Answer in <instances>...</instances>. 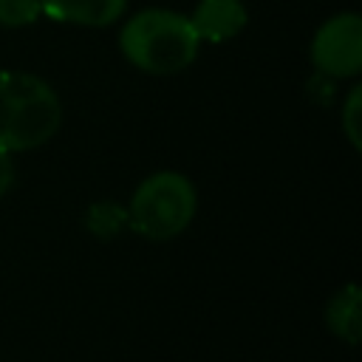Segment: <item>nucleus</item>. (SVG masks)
<instances>
[{
	"instance_id": "obj_1",
	"label": "nucleus",
	"mask_w": 362,
	"mask_h": 362,
	"mask_svg": "<svg viewBox=\"0 0 362 362\" xmlns=\"http://www.w3.org/2000/svg\"><path fill=\"white\" fill-rule=\"evenodd\" d=\"M62 124V102L48 79L6 68L0 71V150L28 153L54 139Z\"/></svg>"
},
{
	"instance_id": "obj_2",
	"label": "nucleus",
	"mask_w": 362,
	"mask_h": 362,
	"mask_svg": "<svg viewBox=\"0 0 362 362\" xmlns=\"http://www.w3.org/2000/svg\"><path fill=\"white\" fill-rule=\"evenodd\" d=\"M201 40L195 37L189 17L173 8H141L119 31L122 57L153 76H173L189 68L198 57Z\"/></svg>"
},
{
	"instance_id": "obj_3",
	"label": "nucleus",
	"mask_w": 362,
	"mask_h": 362,
	"mask_svg": "<svg viewBox=\"0 0 362 362\" xmlns=\"http://www.w3.org/2000/svg\"><path fill=\"white\" fill-rule=\"evenodd\" d=\"M124 206L133 232L147 240H173L192 223L198 189L178 170H156L136 184Z\"/></svg>"
},
{
	"instance_id": "obj_4",
	"label": "nucleus",
	"mask_w": 362,
	"mask_h": 362,
	"mask_svg": "<svg viewBox=\"0 0 362 362\" xmlns=\"http://www.w3.org/2000/svg\"><path fill=\"white\" fill-rule=\"evenodd\" d=\"M308 59L328 79H354L362 71V17L337 11L322 20L308 42Z\"/></svg>"
},
{
	"instance_id": "obj_5",
	"label": "nucleus",
	"mask_w": 362,
	"mask_h": 362,
	"mask_svg": "<svg viewBox=\"0 0 362 362\" xmlns=\"http://www.w3.org/2000/svg\"><path fill=\"white\" fill-rule=\"evenodd\" d=\"M249 23V11L243 0H198L189 25L201 42H226L235 40Z\"/></svg>"
},
{
	"instance_id": "obj_6",
	"label": "nucleus",
	"mask_w": 362,
	"mask_h": 362,
	"mask_svg": "<svg viewBox=\"0 0 362 362\" xmlns=\"http://www.w3.org/2000/svg\"><path fill=\"white\" fill-rule=\"evenodd\" d=\"M127 11V0H40V14L54 23L107 28Z\"/></svg>"
},
{
	"instance_id": "obj_7",
	"label": "nucleus",
	"mask_w": 362,
	"mask_h": 362,
	"mask_svg": "<svg viewBox=\"0 0 362 362\" xmlns=\"http://www.w3.org/2000/svg\"><path fill=\"white\" fill-rule=\"evenodd\" d=\"M325 328L348 345L359 342V337H362V291L356 283H345L342 288H337L331 294V300L325 303Z\"/></svg>"
},
{
	"instance_id": "obj_8",
	"label": "nucleus",
	"mask_w": 362,
	"mask_h": 362,
	"mask_svg": "<svg viewBox=\"0 0 362 362\" xmlns=\"http://www.w3.org/2000/svg\"><path fill=\"white\" fill-rule=\"evenodd\" d=\"M85 229L96 238V240H110L116 235H122L124 229H130L127 221V206L116 204V201H93L85 209Z\"/></svg>"
},
{
	"instance_id": "obj_9",
	"label": "nucleus",
	"mask_w": 362,
	"mask_h": 362,
	"mask_svg": "<svg viewBox=\"0 0 362 362\" xmlns=\"http://www.w3.org/2000/svg\"><path fill=\"white\" fill-rule=\"evenodd\" d=\"M339 124L354 150H362V85H351L345 93L342 110H339Z\"/></svg>"
},
{
	"instance_id": "obj_10",
	"label": "nucleus",
	"mask_w": 362,
	"mask_h": 362,
	"mask_svg": "<svg viewBox=\"0 0 362 362\" xmlns=\"http://www.w3.org/2000/svg\"><path fill=\"white\" fill-rule=\"evenodd\" d=\"M40 14V0H0V25L3 28H23L31 25Z\"/></svg>"
},
{
	"instance_id": "obj_11",
	"label": "nucleus",
	"mask_w": 362,
	"mask_h": 362,
	"mask_svg": "<svg viewBox=\"0 0 362 362\" xmlns=\"http://www.w3.org/2000/svg\"><path fill=\"white\" fill-rule=\"evenodd\" d=\"M11 187H14V158L11 153L0 150V198L8 195Z\"/></svg>"
}]
</instances>
